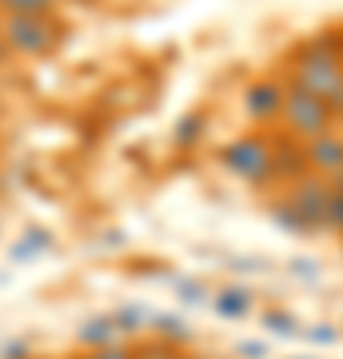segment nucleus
I'll use <instances>...</instances> for the list:
<instances>
[{
	"mask_svg": "<svg viewBox=\"0 0 343 359\" xmlns=\"http://www.w3.org/2000/svg\"><path fill=\"white\" fill-rule=\"evenodd\" d=\"M311 339H335V327H316V332H311Z\"/></svg>",
	"mask_w": 343,
	"mask_h": 359,
	"instance_id": "nucleus-23",
	"label": "nucleus"
},
{
	"mask_svg": "<svg viewBox=\"0 0 343 359\" xmlns=\"http://www.w3.org/2000/svg\"><path fill=\"white\" fill-rule=\"evenodd\" d=\"M72 359H88V355H72Z\"/></svg>",
	"mask_w": 343,
	"mask_h": 359,
	"instance_id": "nucleus-26",
	"label": "nucleus"
},
{
	"mask_svg": "<svg viewBox=\"0 0 343 359\" xmlns=\"http://www.w3.org/2000/svg\"><path fill=\"white\" fill-rule=\"evenodd\" d=\"M288 208H292L304 231H323L328 228V204H331V180L316 176V172H307L300 176L295 184H288V192H283Z\"/></svg>",
	"mask_w": 343,
	"mask_h": 359,
	"instance_id": "nucleus-5",
	"label": "nucleus"
},
{
	"mask_svg": "<svg viewBox=\"0 0 343 359\" xmlns=\"http://www.w3.org/2000/svg\"><path fill=\"white\" fill-rule=\"evenodd\" d=\"M304 152H307V168L316 176H323V180L343 176V132L339 128H331L323 136H316L311 144H304Z\"/></svg>",
	"mask_w": 343,
	"mask_h": 359,
	"instance_id": "nucleus-8",
	"label": "nucleus"
},
{
	"mask_svg": "<svg viewBox=\"0 0 343 359\" xmlns=\"http://www.w3.org/2000/svg\"><path fill=\"white\" fill-rule=\"evenodd\" d=\"M283 96H288V80H276V76H260L243 88V116L255 120V124H276L280 120V108H283Z\"/></svg>",
	"mask_w": 343,
	"mask_h": 359,
	"instance_id": "nucleus-6",
	"label": "nucleus"
},
{
	"mask_svg": "<svg viewBox=\"0 0 343 359\" xmlns=\"http://www.w3.org/2000/svg\"><path fill=\"white\" fill-rule=\"evenodd\" d=\"M176 292H180V299H188V304H203V287H196V280L176 283Z\"/></svg>",
	"mask_w": 343,
	"mask_h": 359,
	"instance_id": "nucleus-19",
	"label": "nucleus"
},
{
	"mask_svg": "<svg viewBox=\"0 0 343 359\" xmlns=\"http://www.w3.org/2000/svg\"><path fill=\"white\" fill-rule=\"evenodd\" d=\"M4 56H8V48H4V36H0V65H4Z\"/></svg>",
	"mask_w": 343,
	"mask_h": 359,
	"instance_id": "nucleus-24",
	"label": "nucleus"
},
{
	"mask_svg": "<svg viewBox=\"0 0 343 359\" xmlns=\"http://www.w3.org/2000/svg\"><path fill=\"white\" fill-rule=\"evenodd\" d=\"M136 359H184L180 344H168V339H152V344L136 347Z\"/></svg>",
	"mask_w": 343,
	"mask_h": 359,
	"instance_id": "nucleus-14",
	"label": "nucleus"
},
{
	"mask_svg": "<svg viewBox=\"0 0 343 359\" xmlns=\"http://www.w3.org/2000/svg\"><path fill=\"white\" fill-rule=\"evenodd\" d=\"M200 128H203L200 120H196V116H188V120H184V128H180V136H176V140H180V144H191V136H196Z\"/></svg>",
	"mask_w": 343,
	"mask_h": 359,
	"instance_id": "nucleus-20",
	"label": "nucleus"
},
{
	"mask_svg": "<svg viewBox=\"0 0 343 359\" xmlns=\"http://www.w3.org/2000/svg\"><path fill=\"white\" fill-rule=\"evenodd\" d=\"M0 20H4V16H0Z\"/></svg>",
	"mask_w": 343,
	"mask_h": 359,
	"instance_id": "nucleus-27",
	"label": "nucleus"
},
{
	"mask_svg": "<svg viewBox=\"0 0 343 359\" xmlns=\"http://www.w3.org/2000/svg\"><path fill=\"white\" fill-rule=\"evenodd\" d=\"M288 84L331 100V92L343 84V52H339V32H319L304 40L288 56Z\"/></svg>",
	"mask_w": 343,
	"mask_h": 359,
	"instance_id": "nucleus-1",
	"label": "nucleus"
},
{
	"mask_svg": "<svg viewBox=\"0 0 343 359\" xmlns=\"http://www.w3.org/2000/svg\"><path fill=\"white\" fill-rule=\"evenodd\" d=\"M323 231H335L343 240V176L331 180V204H328V228Z\"/></svg>",
	"mask_w": 343,
	"mask_h": 359,
	"instance_id": "nucleus-13",
	"label": "nucleus"
},
{
	"mask_svg": "<svg viewBox=\"0 0 343 359\" xmlns=\"http://www.w3.org/2000/svg\"><path fill=\"white\" fill-rule=\"evenodd\" d=\"M248 311H252V295L243 292V287H224V292L216 295L220 320H248Z\"/></svg>",
	"mask_w": 343,
	"mask_h": 359,
	"instance_id": "nucleus-9",
	"label": "nucleus"
},
{
	"mask_svg": "<svg viewBox=\"0 0 343 359\" xmlns=\"http://www.w3.org/2000/svg\"><path fill=\"white\" fill-rule=\"evenodd\" d=\"M264 327L271 335H300V323L288 316V311H267L264 316Z\"/></svg>",
	"mask_w": 343,
	"mask_h": 359,
	"instance_id": "nucleus-16",
	"label": "nucleus"
},
{
	"mask_svg": "<svg viewBox=\"0 0 343 359\" xmlns=\"http://www.w3.org/2000/svg\"><path fill=\"white\" fill-rule=\"evenodd\" d=\"M0 36L13 56H52L64 40V25L56 16H4Z\"/></svg>",
	"mask_w": 343,
	"mask_h": 359,
	"instance_id": "nucleus-3",
	"label": "nucleus"
},
{
	"mask_svg": "<svg viewBox=\"0 0 343 359\" xmlns=\"http://www.w3.org/2000/svg\"><path fill=\"white\" fill-rule=\"evenodd\" d=\"M311 168H307V152L304 144L292 140V136H283V132H271V180L267 184H295L300 176H307Z\"/></svg>",
	"mask_w": 343,
	"mask_h": 359,
	"instance_id": "nucleus-7",
	"label": "nucleus"
},
{
	"mask_svg": "<svg viewBox=\"0 0 343 359\" xmlns=\"http://www.w3.org/2000/svg\"><path fill=\"white\" fill-rule=\"evenodd\" d=\"M60 0H0V16H56Z\"/></svg>",
	"mask_w": 343,
	"mask_h": 359,
	"instance_id": "nucleus-11",
	"label": "nucleus"
},
{
	"mask_svg": "<svg viewBox=\"0 0 343 359\" xmlns=\"http://www.w3.org/2000/svg\"><path fill=\"white\" fill-rule=\"evenodd\" d=\"M339 52H343V32H339Z\"/></svg>",
	"mask_w": 343,
	"mask_h": 359,
	"instance_id": "nucleus-25",
	"label": "nucleus"
},
{
	"mask_svg": "<svg viewBox=\"0 0 343 359\" xmlns=\"http://www.w3.org/2000/svg\"><path fill=\"white\" fill-rule=\"evenodd\" d=\"M48 248H52V236L36 228V231H28V236H20V240L13 244V252H8V256H13V264H32V259L44 256Z\"/></svg>",
	"mask_w": 343,
	"mask_h": 359,
	"instance_id": "nucleus-10",
	"label": "nucleus"
},
{
	"mask_svg": "<svg viewBox=\"0 0 343 359\" xmlns=\"http://www.w3.org/2000/svg\"><path fill=\"white\" fill-rule=\"evenodd\" d=\"M240 355H243V359H264L267 351H264V344H255V339H248V344H240Z\"/></svg>",
	"mask_w": 343,
	"mask_h": 359,
	"instance_id": "nucleus-21",
	"label": "nucleus"
},
{
	"mask_svg": "<svg viewBox=\"0 0 343 359\" xmlns=\"http://www.w3.org/2000/svg\"><path fill=\"white\" fill-rule=\"evenodd\" d=\"M152 323H156V332H160V339H168V344H184V339H188V327H184L176 316H172V320H168V316H156Z\"/></svg>",
	"mask_w": 343,
	"mask_h": 359,
	"instance_id": "nucleus-15",
	"label": "nucleus"
},
{
	"mask_svg": "<svg viewBox=\"0 0 343 359\" xmlns=\"http://www.w3.org/2000/svg\"><path fill=\"white\" fill-rule=\"evenodd\" d=\"M88 359H136V347H128V344H120V339H112V344H104V347H92Z\"/></svg>",
	"mask_w": 343,
	"mask_h": 359,
	"instance_id": "nucleus-17",
	"label": "nucleus"
},
{
	"mask_svg": "<svg viewBox=\"0 0 343 359\" xmlns=\"http://www.w3.org/2000/svg\"><path fill=\"white\" fill-rule=\"evenodd\" d=\"M116 339V323L112 316H100V320H92L80 327V344L84 347H104V344H112Z\"/></svg>",
	"mask_w": 343,
	"mask_h": 359,
	"instance_id": "nucleus-12",
	"label": "nucleus"
},
{
	"mask_svg": "<svg viewBox=\"0 0 343 359\" xmlns=\"http://www.w3.org/2000/svg\"><path fill=\"white\" fill-rule=\"evenodd\" d=\"M224 168L243 184H267L271 180V136L264 132H243L220 152Z\"/></svg>",
	"mask_w": 343,
	"mask_h": 359,
	"instance_id": "nucleus-4",
	"label": "nucleus"
},
{
	"mask_svg": "<svg viewBox=\"0 0 343 359\" xmlns=\"http://www.w3.org/2000/svg\"><path fill=\"white\" fill-rule=\"evenodd\" d=\"M331 116H335V124H339V120H343V84H339V88H335V92H331Z\"/></svg>",
	"mask_w": 343,
	"mask_h": 359,
	"instance_id": "nucleus-22",
	"label": "nucleus"
},
{
	"mask_svg": "<svg viewBox=\"0 0 343 359\" xmlns=\"http://www.w3.org/2000/svg\"><path fill=\"white\" fill-rule=\"evenodd\" d=\"M112 323H116V332H140L148 320H144L140 308H120V311L112 316Z\"/></svg>",
	"mask_w": 343,
	"mask_h": 359,
	"instance_id": "nucleus-18",
	"label": "nucleus"
},
{
	"mask_svg": "<svg viewBox=\"0 0 343 359\" xmlns=\"http://www.w3.org/2000/svg\"><path fill=\"white\" fill-rule=\"evenodd\" d=\"M335 128V116H331V104L323 96H311V92L288 84V96H283L280 120H276V132L292 136L300 144H311L316 136Z\"/></svg>",
	"mask_w": 343,
	"mask_h": 359,
	"instance_id": "nucleus-2",
	"label": "nucleus"
}]
</instances>
